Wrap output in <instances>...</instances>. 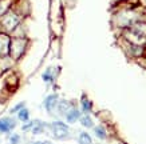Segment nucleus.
<instances>
[{"mask_svg": "<svg viewBox=\"0 0 146 144\" xmlns=\"http://www.w3.org/2000/svg\"><path fill=\"white\" fill-rule=\"evenodd\" d=\"M28 116H30V115H28V111H27V109H22V111L19 112V119L23 120V122H27V120H28Z\"/></svg>", "mask_w": 146, "mask_h": 144, "instance_id": "7", "label": "nucleus"}, {"mask_svg": "<svg viewBox=\"0 0 146 144\" xmlns=\"http://www.w3.org/2000/svg\"><path fill=\"white\" fill-rule=\"evenodd\" d=\"M52 130H54V135L58 139H64L68 135V128L66 124H63L60 122H56L52 124Z\"/></svg>", "mask_w": 146, "mask_h": 144, "instance_id": "1", "label": "nucleus"}, {"mask_svg": "<svg viewBox=\"0 0 146 144\" xmlns=\"http://www.w3.org/2000/svg\"><path fill=\"white\" fill-rule=\"evenodd\" d=\"M55 100H56V96H55V95H51L50 97H47V100H46V108L48 109V111L54 107V104H55L54 101H55Z\"/></svg>", "mask_w": 146, "mask_h": 144, "instance_id": "5", "label": "nucleus"}, {"mask_svg": "<svg viewBox=\"0 0 146 144\" xmlns=\"http://www.w3.org/2000/svg\"><path fill=\"white\" fill-rule=\"evenodd\" d=\"M22 107H23V103H22V104H19V105H16V107H15V108L12 109V112H15V111H18V109H20Z\"/></svg>", "mask_w": 146, "mask_h": 144, "instance_id": "11", "label": "nucleus"}, {"mask_svg": "<svg viewBox=\"0 0 146 144\" xmlns=\"http://www.w3.org/2000/svg\"><path fill=\"white\" fill-rule=\"evenodd\" d=\"M95 133H97V136L99 139H105L106 137V132H105V130L102 127H97L95 128Z\"/></svg>", "mask_w": 146, "mask_h": 144, "instance_id": "6", "label": "nucleus"}, {"mask_svg": "<svg viewBox=\"0 0 146 144\" xmlns=\"http://www.w3.org/2000/svg\"><path fill=\"white\" fill-rule=\"evenodd\" d=\"M32 144H51V143H48V141H35Z\"/></svg>", "mask_w": 146, "mask_h": 144, "instance_id": "12", "label": "nucleus"}, {"mask_svg": "<svg viewBox=\"0 0 146 144\" xmlns=\"http://www.w3.org/2000/svg\"><path fill=\"white\" fill-rule=\"evenodd\" d=\"M80 122H82V124H83L84 127H91L93 126V120L89 118V116H84V118L80 119Z\"/></svg>", "mask_w": 146, "mask_h": 144, "instance_id": "8", "label": "nucleus"}, {"mask_svg": "<svg viewBox=\"0 0 146 144\" xmlns=\"http://www.w3.org/2000/svg\"><path fill=\"white\" fill-rule=\"evenodd\" d=\"M13 122L11 119H0V131L1 132H8L11 128H13Z\"/></svg>", "mask_w": 146, "mask_h": 144, "instance_id": "2", "label": "nucleus"}, {"mask_svg": "<svg viewBox=\"0 0 146 144\" xmlns=\"http://www.w3.org/2000/svg\"><path fill=\"white\" fill-rule=\"evenodd\" d=\"M83 108H84V111H89L91 108V104H90L89 101H83Z\"/></svg>", "mask_w": 146, "mask_h": 144, "instance_id": "9", "label": "nucleus"}, {"mask_svg": "<svg viewBox=\"0 0 146 144\" xmlns=\"http://www.w3.org/2000/svg\"><path fill=\"white\" fill-rule=\"evenodd\" d=\"M78 118H79V112H78L76 109H72L71 112L67 114V122L68 123H74Z\"/></svg>", "mask_w": 146, "mask_h": 144, "instance_id": "3", "label": "nucleus"}, {"mask_svg": "<svg viewBox=\"0 0 146 144\" xmlns=\"http://www.w3.org/2000/svg\"><path fill=\"white\" fill-rule=\"evenodd\" d=\"M18 139H19L18 136H13L12 139H11V141H12V144H16V143H18Z\"/></svg>", "mask_w": 146, "mask_h": 144, "instance_id": "10", "label": "nucleus"}, {"mask_svg": "<svg viewBox=\"0 0 146 144\" xmlns=\"http://www.w3.org/2000/svg\"><path fill=\"white\" fill-rule=\"evenodd\" d=\"M79 144H91V137H90L89 133H86V132H82V133H80Z\"/></svg>", "mask_w": 146, "mask_h": 144, "instance_id": "4", "label": "nucleus"}]
</instances>
